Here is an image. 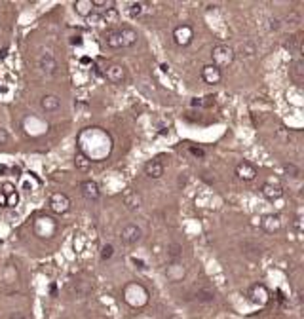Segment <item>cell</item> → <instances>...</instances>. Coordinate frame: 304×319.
Listing matches in <instances>:
<instances>
[{
  "label": "cell",
  "mask_w": 304,
  "mask_h": 319,
  "mask_svg": "<svg viewBox=\"0 0 304 319\" xmlns=\"http://www.w3.org/2000/svg\"><path fill=\"white\" fill-rule=\"evenodd\" d=\"M48 205L55 215H65V213H69V209H70V198H69L67 194H63V192H53V194L49 196Z\"/></svg>",
  "instance_id": "4"
},
{
  "label": "cell",
  "mask_w": 304,
  "mask_h": 319,
  "mask_svg": "<svg viewBox=\"0 0 304 319\" xmlns=\"http://www.w3.org/2000/svg\"><path fill=\"white\" fill-rule=\"evenodd\" d=\"M38 68H40L44 74H48V76H53V74L57 72L59 65H57L55 57H53L51 53H42V55L38 57Z\"/></svg>",
  "instance_id": "11"
},
{
  "label": "cell",
  "mask_w": 304,
  "mask_h": 319,
  "mask_svg": "<svg viewBox=\"0 0 304 319\" xmlns=\"http://www.w3.org/2000/svg\"><path fill=\"white\" fill-rule=\"evenodd\" d=\"M107 46L112 49H120V48H129L137 42V31L131 29L129 25H122V27H116V29H111L103 34Z\"/></svg>",
  "instance_id": "1"
},
{
  "label": "cell",
  "mask_w": 304,
  "mask_h": 319,
  "mask_svg": "<svg viewBox=\"0 0 304 319\" xmlns=\"http://www.w3.org/2000/svg\"><path fill=\"white\" fill-rule=\"evenodd\" d=\"M74 12L82 17L92 16V12H94V2H92V0H76V2H74Z\"/></svg>",
  "instance_id": "19"
},
{
  "label": "cell",
  "mask_w": 304,
  "mask_h": 319,
  "mask_svg": "<svg viewBox=\"0 0 304 319\" xmlns=\"http://www.w3.org/2000/svg\"><path fill=\"white\" fill-rule=\"evenodd\" d=\"M144 12V4L143 2H131L128 8L129 17H139Z\"/></svg>",
  "instance_id": "23"
},
{
  "label": "cell",
  "mask_w": 304,
  "mask_h": 319,
  "mask_svg": "<svg viewBox=\"0 0 304 319\" xmlns=\"http://www.w3.org/2000/svg\"><path fill=\"white\" fill-rule=\"evenodd\" d=\"M8 139H10V135H8V131L6 129L0 128V144H6L8 143Z\"/></svg>",
  "instance_id": "31"
},
{
  "label": "cell",
  "mask_w": 304,
  "mask_h": 319,
  "mask_svg": "<svg viewBox=\"0 0 304 319\" xmlns=\"http://www.w3.org/2000/svg\"><path fill=\"white\" fill-rule=\"evenodd\" d=\"M90 163H92V161L86 158L84 154H80V152L76 154V165H78L80 169H88V167H90Z\"/></svg>",
  "instance_id": "27"
},
{
  "label": "cell",
  "mask_w": 304,
  "mask_h": 319,
  "mask_svg": "<svg viewBox=\"0 0 304 319\" xmlns=\"http://www.w3.org/2000/svg\"><path fill=\"white\" fill-rule=\"evenodd\" d=\"M202 80L209 86H215V84H219L223 80V70H219L215 65H206L202 68Z\"/></svg>",
  "instance_id": "12"
},
{
  "label": "cell",
  "mask_w": 304,
  "mask_h": 319,
  "mask_svg": "<svg viewBox=\"0 0 304 319\" xmlns=\"http://www.w3.org/2000/svg\"><path fill=\"white\" fill-rule=\"evenodd\" d=\"M188 150H190V154H192V156H196V158H204V156H206V150H204V148H200V146H192V144H190V146H188Z\"/></svg>",
  "instance_id": "29"
},
{
  "label": "cell",
  "mask_w": 304,
  "mask_h": 319,
  "mask_svg": "<svg viewBox=\"0 0 304 319\" xmlns=\"http://www.w3.org/2000/svg\"><path fill=\"white\" fill-rule=\"evenodd\" d=\"M164 171H165V167H164V163H162L160 158L148 160V161L144 163V175L150 177V179H160V177L164 175Z\"/></svg>",
  "instance_id": "14"
},
{
  "label": "cell",
  "mask_w": 304,
  "mask_h": 319,
  "mask_svg": "<svg viewBox=\"0 0 304 319\" xmlns=\"http://www.w3.org/2000/svg\"><path fill=\"white\" fill-rule=\"evenodd\" d=\"M124 204L128 205V209H131V211H135V209H139V204H141V198L135 194V192L128 190L126 194H124Z\"/></svg>",
  "instance_id": "21"
},
{
  "label": "cell",
  "mask_w": 304,
  "mask_h": 319,
  "mask_svg": "<svg viewBox=\"0 0 304 319\" xmlns=\"http://www.w3.org/2000/svg\"><path fill=\"white\" fill-rule=\"evenodd\" d=\"M270 29H272V31H278V29H280V19H272V21H270Z\"/></svg>",
  "instance_id": "33"
},
{
  "label": "cell",
  "mask_w": 304,
  "mask_h": 319,
  "mask_svg": "<svg viewBox=\"0 0 304 319\" xmlns=\"http://www.w3.org/2000/svg\"><path fill=\"white\" fill-rule=\"evenodd\" d=\"M240 51H241V55H245V57H253V55L257 53V48H255V44L245 42V44H241Z\"/></svg>",
  "instance_id": "24"
},
{
  "label": "cell",
  "mask_w": 304,
  "mask_h": 319,
  "mask_svg": "<svg viewBox=\"0 0 304 319\" xmlns=\"http://www.w3.org/2000/svg\"><path fill=\"white\" fill-rule=\"evenodd\" d=\"M101 74L109 80V82H112V84H122V82L126 80V67H124V65L112 63V65H109Z\"/></svg>",
  "instance_id": "8"
},
{
  "label": "cell",
  "mask_w": 304,
  "mask_h": 319,
  "mask_svg": "<svg viewBox=\"0 0 304 319\" xmlns=\"http://www.w3.org/2000/svg\"><path fill=\"white\" fill-rule=\"evenodd\" d=\"M6 53H8V48L0 49V59H4V57H6Z\"/></svg>",
  "instance_id": "35"
},
{
  "label": "cell",
  "mask_w": 304,
  "mask_h": 319,
  "mask_svg": "<svg viewBox=\"0 0 304 319\" xmlns=\"http://www.w3.org/2000/svg\"><path fill=\"white\" fill-rule=\"evenodd\" d=\"M141 236H143V232H141V228L137 224H126L122 228V232H120V239H122L124 245H135L141 239Z\"/></svg>",
  "instance_id": "9"
},
{
  "label": "cell",
  "mask_w": 304,
  "mask_h": 319,
  "mask_svg": "<svg viewBox=\"0 0 304 319\" xmlns=\"http://www.w3.org/2000/svg\"><path fill=\"white\" fill-rule=\"evenodd\" d=\"M112 255H114V247H112L111 243H105V245L101 247V260L105 262V260L112 258Z\"/></svg>",
  "instance_id": "25"
},
{
  "label": "cell",
  "mask_w": 304,
  "mask_h": 319,
  "mask_svg": "<svg viewBox=\"0 0 304 319\" xmlns=\"http://www.w3.org/2000/svg\"><path fill=\"white\" fill-rule=\"evenodd\" d=\"M260 194L266 198V200H270V202H274V200H280L281 196H283V188L280 186V184H276V182H264L262 184V188H260Z\"/></svg>",
  "instance_id": "16"
},
{
  "label": "cell",
  "mask_w": 304,
  "mask_h": 319,
  "mask_svg": "<svg viewBox=\"0 0 304 319\" xmlns=\"http://www.w3.org/2000/svg\"><path fill=\"white\" fill-rule=\"evenodd\" d=\"M160 67H162V70H164V72H167V68H169V67H167L165 63H162Z\"/></svg>",
  "instance_id": "36"
},
{
  "label": "cell",
  "mask_w": 304,
  "mask_h": 319,
  "mask_svg": "<svg viewBox=\"0 0 304 319\" xmlns=\"http://www.w3.org/2000/svg\"><path fill=\"white\" fill-rule=\"evenodd\" d=\"M236 175L240 177L241 181L249 182V181H253L257 177V167L253 163H249V161H240L236 165Z\"/></svg>",
  "instance_id": "15"
},
{
  "label": "cell",
  "mask_w": 304,
  "mask_h": 319,
  "mask_svg": "<svg viewBox=\"0 0 304 319\" xmlns=\"http://www.w3.org/2000/svg\"><path fill=\"white\" fill-rule=\"evenodd\" d=\"M167 249H169L167 253H169V256H171V258H177V256L181 255V245H179V243H171Z\"/></svg>",
  "instance_id": "28"
},
{
  "label": "cell",
  "mask_w": 304,
  "mask_h": 319,
  "mask_svg": "<svg viewBox=\"0 0 304 319\" xmlns=\"http://www.w3.org/2000/svg\"><path fill=\"white\" fill-rule=\"evenodd\" d=\"M40 107H42V111L44 112H55L59 111V107H61V101H59V97L57 95H44L40 99Z\"/></svg>",
  "instance_id": "17"
},
{
  "label": "cell",
  "mask_w": 304,
  "mask_h": 319,
  "mask_svg": "<svg viewBox=\"0 0 304 319\" xmlns=\"http://www.w3.org/2000/svg\"><path fill=\"white\" fill-rule=\"evenodd\" d=\"M285 48H287L289 51H297V53H301V48H303V34H301V32L291 34L289 40H285Z\"/></svg>",
  "instance_id": "20"
},
{
  "label": "cell",
  "mask_w": 304,
  "mask_h": 319,
  "mask_svg": "<svg viewBox=\"0 0 304 319\" xmlns=\"http://www.w3.org/2000/svg\"><path fill=\"white\" fill-rule=\"evenodd\" d=\"M213 298H215V293H213L211 289L204 287V289H198V291H196V300H198V302H213Z\"/></svg>",
  "instance_id": "22"
},
{
  "label": "cell",
  "mask_w": 304,
  "mask_h": 319,
  "mask_svg": "<svg viewBox=\"0 0 304 319\" xmlns=\"http://www.w3.org/2000/svg\"><path fill=\"white\" fill-rule=\"evenodd\" d=\"M17 202H19V196L16 192V186L10 182H4L2 190H0V205L2 207H16Z\"/></svg>",
  "instance_id": "6"
},
{
  "label": "cell",
  "mask_w": 304,
  "mask_h": 319,
  "mask_svg": "<svg viewBox=\"0 0 304 319\" xmlns=\"http://www.w3.org/2000/svg\"><path fill=\"white\" fill-rule=\"evenodd\" d=\"M32 230H34V234H36L38 238L51 239L57 234V230H59V223H57L55 219H51V217L40 215V217L34 221V224H32Z\"/></svg>",
  "instance_id": "3"
},
{
  "label": "cell",
  "mask_w": 304,
  "mask_h": 319,
  "mask_svg": "<svg viewBox=\"0 0 304 319\" xmlns=\"http://www.w3.org/2000/svg\"><path fill=\"white\" fill-rule=\"evenodd\" d=\"M80 192H82V196H84L86 200H90V202H97V200L101 198L99 184H97L95 181H92V179L82 181V182H80Z\"/></svg>",
  "instance_id": "10"
},
{
  "label": "cell",
  "mask_w": 304,
  "mask_h": 319,
  "mask_svg": "<svg viewBox=\"0 0 304 319\" xmlns=\"http://www.w3.org/2000/svg\"><path fill=\"white\" fill-rule=\"evenodd\" d=\"M173 40H175L177 46H181V48L188 46L194 40V29L188 23L179 25V27H175V31H173Z\"/></svg>",
  "instance_id": "5"
},
{
  "label": "cell",
  "mask_w": 304,
  "mask_h": 319,
  "mask_svg": "<svg viewBox=\"0 0 304 319\" xmlns=\"http://www.w3.org/2000/svg\"><path fill=\"white\" fill-rule=\"evenodd\" d=\"M283 169H285V173H289L293 179H299V177H301V169H299L297 165H293V163H283Z\"/></svg>",
  "instance_id": "26"
},
{
  "label": "cell",
  "mask_w": 304,
  "mask_h": 319,
  "mask_svg": "<svg viewBox=\"0 0 304 319\" xmlns=\"http://www.w3.org/2000/svg\"><path fill=\"white\" fill-rule=\"evenodd\" d=\"M70 42H72V44H82V36H74Z\"/></svg>",
  "instance_id": "34"
},
{
  "label": "cell",
  "mask_w": 304,
  "mask_h": 319,
  "mask_svg": "<svg viewBox=\"0 0 304 319\" xmlns=\"http://www.w3.org/2000/svg\"><path fill=\"white\" fill-rule=\"evenodd\" d=\"M291 80L297 84V86H303L304 82V63L303 59H297L293 63V68H291Z\"/></svg>",
  "instance_id": "18"
},
{
  "label": "cell",
  "mask_w": 304,
  "mask_h": 319,
  "mask_svg": "<svg viewBox=\"0 0 304 319\" xmlns=\"http://www.w3.org/2000/svg\"><path fill=\"white\" fill-rule=\"evenodd\" d=\"M213 105H215V97L213 95H206L204 99H200V107L209 109V107H213Z\"/></svg>",
  "instance_id": "30"
},
{
  "label": "cell",
  "mask_w": 304,
  "mask_h": 319,
  "mask_svg": "<svg viewBox=\"0 0 304 319\" xmlns=\"http://www.w3.org/2000/svg\"><path fill=\"white\" fill-rule=\"evenodd\" d=\"M234 57H236V51L230 48L228 44H217V46H213V49H211V59H213L211 65H215L219 70L230 67V65L234 63Z\"/></svg>",
  "instance_id": "2"
},
{
  "label": "cell",
  "mask_w": 304,
  "mask_h": 319,
  "mask_svg": "<svg viewBox=\"0 0 304 319\" xmlns=\"http://www.w3.org/2000/svg\"><path fill=\"white\" fill-rule=\"evenodd\" d=\"M247 296H249V300L253 304H258V306H262V304H266L270 300V293H268V289L264 287L262 283H255V285H251L249 291H247Z\"/></svg>",
  "instance_id": "7"
},
{
  "label": "cell",
  "mask_w": 304,
  "mask_h": 319,
  "mask_svg": "<svg viewBox=\"0 0 304 319\" xmlns=\"http://www.w3.org/2000/svg\"><path fill=\"white\" fill-rule=\"evenodd\" d=\"M260 226L266 234H276L281 230V217L280 215H264L260 221Z\"/></svg>",
  "instance_id": "13"
},
{
  "label": "cell",
  "mask_w": 304,
  "mask_h": 319,
  "mask_svg": "<svg viewBox=\"0 0 304 319\" xmlns=\"http://www.w3.org/2000/svg\"><path fill=\"white\" fill-rule=\"evenodd\" d=\"M8 319H27V318H25L23 312H12V314L8 316Z\"/></svg>",
  "instance_id": "32"
}]
</instances>
